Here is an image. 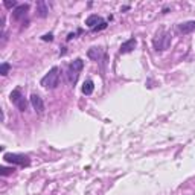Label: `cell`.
<instances>
[{
    "label": "cell",
    "instance_id": "cell-16",
    "mask_svg": "<svg viewBox=\"0 0 195 195\" xmlns=\"http://www.w3.org/2000/svg\"><path fill=\"white\" fill-rule=\"evenodd\" d=\"M5 6H6V8H17L18 5H17V2H14V0H5Z\"/></svg>",
    "mask_w": 195,
    "mask_h": 195
},
{
    "label": "cell",
    "instance_id": "cell-15",
    "mask_svg": "<svg viewBox=\"0 0 195 195\" xmlns=\"http://www.w3.org/2000/svg\"><path fill=\"white\" fill-rule=\"evenodd\" d=\"M14 172V168H5V166H2L0 168V175H9V174H12Z\"/></svg>",
    "mask_w": 195,
    "mask_h": 195
},
{
    "label": "cell",
    "instance_id": "cell-7",
    "mask_svg": "<svg viewBox=\"0 0 195 195\" xmlns=\"http://www.w3.org/2000/svg\"><path fill=\"white\" fill-rule=\"evenodd\" d=\"M31 104H32V107H34V110L37 113H40V115L44 113V102H43V99L38 95H32L31 96Z\"/></svg>",
    "mask_w": 195,
    "mask_h": 195
},
{
    "label": "cell",
    "instance_id": "cell-1",
    "mask_svg": "<svg viewBox=\"0 0 195 195\" xmlns=\"http://www.w3.org/2000/svg\"><path fill=\"white\" fill-rule=\"evenodd\" d=\"M171 34L169 32H166L165 29H160L156 37H154V40H152V44H154V49L157 50V52H163V50H166L168 47L171 46Z\"/></svg>",
    "mask_w": 195,
    "mask_h": 195
},
{
    "label": "cell",
    "instance_id": "cell-14",
    "mask_svg": "<svg viewBox=\"0 0 195 195\" xmlns=\"http://www.w3.org/2000/svg\"><path fill=\"white\" fill-rule=\"evenodd\" d=\"M9 67H11V66H9L8 63H3V64L0 66V75H2V76H6L8 72H9Z\"/></svg>",
    "mask_w": 195,
    "mask_h": 195
},
{
    "label": "cell",
    "instance_id": "cell-3",
    "mask_svg": "<svg viewBox=\"0 0 195 195\" xmlns=\"http://www.w3.org/2000/svg\"><path fill=\"white\" fill-rule=\"evenodd\" d=\"M84 67V61L81 59V58H76L75 61H72L69 64V69H67V81H69V84H76V81H78V76H80V72L82 70Z\"/></svg>",
    "mask_w": 195,
    "mask_h": 195
},
{
    "label": "cell",
    "instance_id": "cell-18",
    "mask_svg": "<svg viewBox=\"0 0 195 195\" xmlns=\"http://www.w3.org/2000/svg\"><path fill=\"white\" fill-rule=\"evenodd\" d=\"M52 38H54V37H52V34L43 35V40H44V41H52Z\"/></svg>",
    "mask_w": 195,
    "mask_h": 195
},
{
    "label": "cell",
    "instance_id": "cell-8",
    "mask_svg": "<svg viewBox=\"0 0 195 195\" xmlns=\"http://www.w3.org/2000/svg\"><path fill=\"white\" fill-rule=\"evenodd\" d=\"M177 29H178V32H180V34H191V32H194V31H195V20L180 23Z\"/></svg>",
    "mask_w": 195,
    "mask_h": 195
},
{
    "label": "cell",
    "instance_id": "cell-10",
    "mask_svg": "<svg viewBox=\"0 0 195 195\" xmlns=\"http://www.w3.org/2000/svg\"><path fill=\"white\" fill-rule=\"evenodd\" d=\"M47 14H49V8H47L46 2L38 0L37 2V15L41 17V18H44V17H47Z\"/></svg>",
    "mask_w": 195,
    "mask_h": 195
},
{
    "label": "cell",
    "instance_id": "cell-11",
    "mask_svg": "<svg viewBox=\"0 0 195 195\" xmlns=\"http://www.w3.org/2000/svg\"><path fill=\"white\" fill-rule=\"evenodd\" d=\"M87 55H89V58L98 61V59H101V57H102V49L101 47H90L89 52H87Z\"/></svg>",
    "mask_w": 195,
    "mask_h": 195
},
{
    "label": "cell",
    "instance_id": "cell-17",
    "mask_svg": "<svg viewBox=\"0 0 195 195\" xmlns=\"http://www.w3.org/2000/svg\"><path fill=\"white\" fill-rule=\"evenodd\" d=\"M105 28H107V23H105V22H102V23H99V26H96L93 31H102V29H105Z\"/></svg>",
    "mask_w": 195,
    "mask_h": 195
},
{
    "label": "cell",
    "instance_id": "cell-6",
    "mask_svg": "<svg viewBox=\"0 0 195 195\" xmlns=\"http://www.w3.org/2000/svg\"><path fill=\"white\" fill-rule=\"evenodd\" d=\"M28 11H29V5H28V3L18 5V6L12 11V18H14L15 22H20V20H23L24 17L28 15Z\"/></svg>",
    "mask_w": 195,
    "mask_h": 195
},
{
    "label": "cell",
    "instance_id": "cell-2",
    "mask_svg": "<svg viewBox=\"0 0 195 195\" xmlns=\"http://www.w3.org/2000/svg\"><path fill=\"white\" fill-rule=\"evenodd\" d=\"M58 81H59V69L55 66V67H52V69L49 70L46 75L43 76V80H41V85H43L44 89L52 90V89H55V87L58 85Z\"/></svg>",
    "mask_w": 195,
    "mask_h": 195
},
{
    "label": "cell",
    "instance_id": "cell-12",
    "mask_svg": "<svg viewBox=\"0 0 195 195\" xmlns=\"http://www.w3.org/2000/svg\"><path fill=\"white\" fill-rule=\"evenodd\" d=\"M98 23H102V18H101L99 15H96V14L90 15V17H89V18L85 20V24H87L89 28H92V29H95Z\"/></svg>",
    "mask_w": 195,
    "mask_h": 195
},
{
    "label": "cell",
    "instance_id": "cell-5",
    "mask_svg": "<svg viewBox=\"0 0 195 195\" xmlns=\"http://www.w3.org/2000/svg\"><path fill=\"white\" fill-rule=\"evenodd\" d=\"M3 159L12 165H20V166H29V163H31L29 157H26L23 154H14V152H6L3 156Z\"/></svg>",
    "mask_w": 195,
    "mask_h": 195
},
{
    "label": "cell",
    "instance_id": "cell-4",
    "mask_svg": "<svg viewBox=\"0 0 195 195\" xmlns=\"http://www.w3.org/2000/svg\"><path fill=\"white\" fill-rule=\"evenodd\" d=\"M9 99H11V102L14 104L20 111H26V108H28V102H26L24 96L22 95V92H20V89L12 90L11 95H9Z\"/></svg>",
    "mask_w": 195,
    "mask_h": 195
},
{
    "label": "cell",
    "instance_id": "cell-13",
    "mask_svg": "<svg viewBox=\"0 0 195 195\" xmlns=\"http://www.w3.org/2000/svg\"><path fill=\"white\" fill-rule=\"evenodd\" d=\"M93 89H95V85H93L92 81H85L84 85H82V93H84V95H92Z\"/></svg>",
    "mask_w": 195,
    "mask_h": 195
},
{
    "label": "cell",
    "instance_id": "cell-9",
    "mask_svg": "<svg viewBox=\"0 0 195 195\" xmlns=\"http://www.w3.org/2000/svg\"><path fill=\"white\" fill-rule=\"evenodd\" d=\"M136 44H137L136 38L126 40L125 43H122V46H121V54H130V52H133V49L136 47Z\"/></svg>",
    "mask_w": 195,
    "mask_h": 195
}]
</instances>
